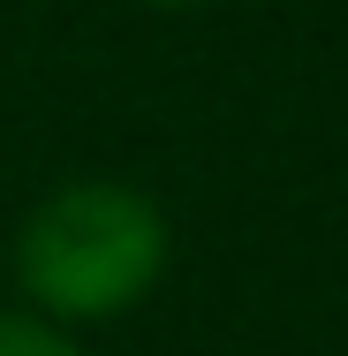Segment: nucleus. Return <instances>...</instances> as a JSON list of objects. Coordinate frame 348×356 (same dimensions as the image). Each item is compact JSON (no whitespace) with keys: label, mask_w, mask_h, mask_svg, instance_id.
Masks as SVG:
<instances>
[{"label":"nucleus","mask_w":348,"mask_h":356,"mask_svg":"<svg viewBox=\"0 0 348 356\" xmlns=\"http://www.w3.org/2000/svg\"><path fill=\"white\" fill-rule=\"evenodd\" d=\"M159 266H167V220L151 197L122 182H76L61 197H46L15 243L23 288L69 318H106L137 303L159 281Z\"/></svg>","instance_id":"f257e3e1"},{"label":"nucleus","mask_w":348,"mask_h":356,"mask_svg":"<svg viewBox=\"0 0 348 356\" xmlns=\"http://www.w3.org/2000/svg\"><path fill=\"white\" fill-rule=\"evenodd\" d=\"M159 8H205V0H159Z\"/></svg>","instance_id":"7ed1b4c3"},{"label":"nucleus","mask_w":348,"mask_h":356,"mask_svg":"<svg viewBox=\"0 0 348 356\" xmlns=\"http://www.w3.org/2000/svg\"><path fill=\"white\" fill-rule=\"evenodd\" d=\"M0 356H76L61 334L31 326V318H0Z\"/></svg>","instance_id":"f03ea898"}]
</instances>
